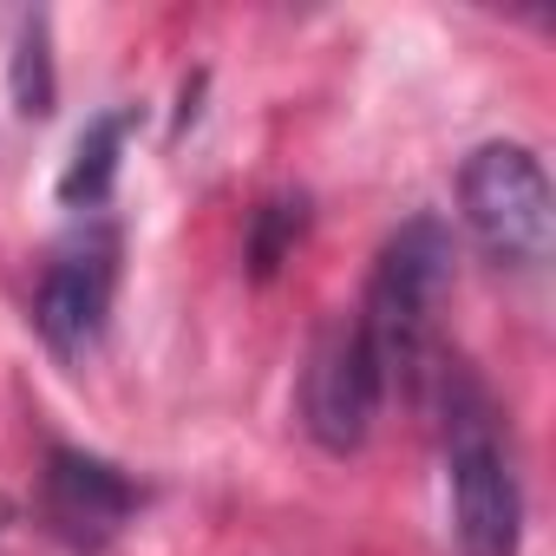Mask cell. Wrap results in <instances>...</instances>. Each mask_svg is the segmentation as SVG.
Here are the masks:
<instances>
[{
  "label": "cell",
  "mask_w": 556,
  "mask_h": 556,
  "mask_svg": "<svg viewBox=\"0 0 556 556\" xmlns=\"http://www.w3.org/2000/svg\"><path fill=\"white\" fill-rule=\"evenodd\" d=\"M445 393V491L458 556H523V491L497 439V400L471 367L439 374Z\"/></svg>",
  "instance_id": "cell-1"
},
{
  "label": "cell",
  "mask_w": 556,
  "mask_h": 556,
  "mask_svg": "<svg viewBox=\"0 0 556 556\" xmlns=\"http://www.w3.org/2000/svg\"><path fill=\"white\" fill-rule=\"evenodd\" d=\"M452 295V229L439 216H413L387 236L374 275H367V302L354 315L387 393L413 387L426 354H432V321Z\"/></svg>",
  "instance_id": "cell-2"
},
{
  "label": "cell",
  "mask_w": 556,
  "mask_h": 556,
  "mask_svg": "<svg viewBox=\"0 0 556 556\" xmlns=\"http://www.w3.org/2000/svg\"><path fill=\"white\" fill-rule=\"evenodd\" d=\"M458 210L471 242L497 268H543L549 262V229H556V197L549 170L530 144H478L458 170Z\"/></svg>",
  "instance_id": "cell-3"
},
{
  "label": "cell",
  "mask_w": 556,
  "mask_h": 556,
  "mask_svg": "<svg viewBox=\"0 0 556 556\" xmlns=\"http://www.w3.org/2000/svg\"><path fill=\"white\" fill-rule=\"evenodd\" d=\"M112 295H118V236L105 223L79 229L73 242L53 249L40 289H34V328L60 361H86L112 321Z\"/></svg>",
  "instance_id": "cell-4"
},
{
  "label": "cell",
  "mask_w": 556,
  "mask_h": 556,
  "mask_svg": "<svg viewBox=\"0 0 556 556\" xmlns=\"http://www.w3.org/2000/svg\"><path fill=\"white\" fill-rule=\"evenodd\" d=\"M380 400H387V380L361 341L354 321H334L315 354H308V374H302V426L321 452L348 458L367 445L374 419H380Z\"/></svg>",
  "instance_id": "cell-5"
},
{
  "label": "cell",
  "mask_w": 556,
  "mask_h": 556,
  "mask_svg": "<svg viewBox=\"0 0 556 556\" xmlns=\"http://www.w3.org/2000/svg\"><path fill=\"white\" fill-rule=\"evenodd\" d=\"M40 510H47V530L73 549H105L131 510H138V484L92 458V452H73V445H53L47 452V478H40Z\"/></svg>",
  "instance_id": "cell-6"
},
{
  "label": "cell",
  "mask_w": 556,
  "mask_h": 556,
  "mask_svg": "<svg viewBox=\"0 0 556 556\" xmlns=\"http://www.w3.org/2000/svg\"><path fill=\"white\" fill-rule=\"evenodd\" d=\"M125 131H131L125 112H105V118H92V125L79 131V151H73V164H66V177H60V203H66V210H99V203L112 197Z\"/></svg>",
  "instance_id": "cell-7"
},
{
  "label": "cell",
  "mask_w": 556,
  "mask_h": 556,
  "mask_svg": "<svg viewBox=\"0 0 556 556\" xmlns=\"http://www.w3.org/2000/svg\"><path fill=\"white\" fill-rule=\"evenodd\" d=\"M8 86H14V112H21V118H47V112H53L60 86H53V27H47V14H27V21H21Z\"/></svg>",
  "instance_id": "cell-8"
},
{
  "label": "cell",
  "mask_w": 556,
  "mask_h": 556,
  "mask_svg": "<svg viewBox=\"0 0 556 556\" xmlns=\"http://www.w3.org/2000/svg\"><path fill=\"white\" fill-rule=\"evenodd\" d=\"M302 229H308V203H302V197H275V203L255 210V229H249V268L262 275V282L289 262V249L302 242Z\"/></svg>",
  "instance_id": "cell-9"
}]
</instances>
